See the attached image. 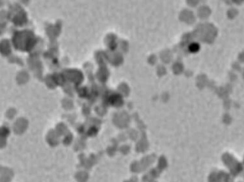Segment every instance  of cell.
I'll list each match as a JSON object with an SVG mask.
<instances>
[{
  "mask_svg": "<svg viewBox=\"0 0 244 182\" xmlns=\"http://www.w3.org/2000/svg\"><path fill=\"white\" fill-rule=\"evenodd\" d=\"M200 48V46L197 43H193L189 46V50L192 53H196L199 51Z\"/></svg>",
  "mask_w": 244,
  "mask_h": 182,
  "instance_id": "cell-1",
  "label": "cell"
}]
</instances>
